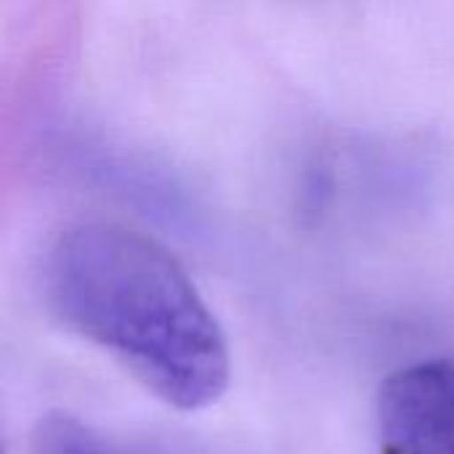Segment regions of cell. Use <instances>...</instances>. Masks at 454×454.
I'll list each match as a JSON object with an SVG mask.
<instances>
[{
  "label": "cell",
  "instance_id": "obj_2",
  "mask_svg": "<svg viewBox=\"0 0 454 454\" xmlns=\"http://www.w3.org/2000/svg\"><path fill=\"white\" fill-rule=\"evenodd\" d=\"M380 454H454V359L396 370L378 391Z\"/></svg>",
  "mask_w": 454,
  "mask_h": 454
},
{
  "label": "cell",
  "instance_id": "obj_1",
  "mask_svg": "<svg viewBox=\"0 0 454 454\" xmlns=\"http://www.w3.org/2000/svg\"><path fill=\"white\" fill-rule=\"evenodd\" d=\"M43 295L69 333L162 404L200 412L226 394L223 330L184 266L146 234L104 221L67 226L45 253Z\"/></svg>",
  "mask_w": 454,
  "mask_h": 454
},
{
  "label": "cell",
  "instance_id": "obj_3",
  "mask_svg": "<svg viewBox=\"0 0 454 454\" xmlns=\"http://www.w3.org/2000/svg\"><path fill=\"white\" fill-rule=\"evenodd\" d=\"M29 454H125L90 426L72 415H45L35 434Z\"/></svg>",
  "mask_w": 454,
  "mask_h": 454
}]
</instances>
